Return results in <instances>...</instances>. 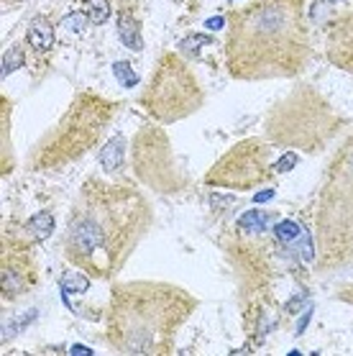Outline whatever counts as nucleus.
I'll return each mask as SVG.
<instances>
[{"label":"nucleus","instance_id":"1","mask_svg":"<svg viewBox=\"0 0 353 356\" xmlns=\"http://www.w3.org/2000/svg\"><path fill=\"white\" fill-rule=\"evenodd\" d=\"M154 220L151 205L133 185L88 179L62 238L65 259L97 280H113Z\"/></svg>","mask_w":353,"mask_h":356},{"label":"nucleus","instance_id":"2","mask_svg":"<svg viewBox=\"0 0 353 356\" xmlns=\"http://www.w3.org/2000/svg\"><path fill=\"white\" fill-rule=\"evenodd\" d=\"M307 0H254L228 13L225 65L236 80L297 77L313 59Z\"/></svg>","mask_w":353,"mask_h":356},{"label":"nucleus","instance_id":"3","mask_svg":"<svg viewBox=\"0 0 353 356\" xmlns=\"http://www.w3.org/2000/svg\"><path fill=\"white\" fill-rule=\"evenodd\" d=\"M197 310V298L159 280L113 284L105 341L118 354L159 356L174 346L179 328Z\"/></svg>","mask_w":353,"mask_h":356},{"label":"nucleus","instance_id":"4","mask_svg":"<svg viewBox=\"0 0 353 356\" xmlns=\"http://www.w3.org/2000/svg\"><path fill=\"white\" fill-rule=\"evenodd\" d=\"M320 269L353 261V136L328 164L315 213Z\"/></svg>","mask_w":353,"mask_h":356},{"label":"nucleus","instance_id":"5","mask_svg":"<svg viewBox=\"0 0 353 356\" xmlns=\"http://www.w3.org/2000/svg\"><path fill=\"white\" fill-rule=\"evenodd\" d=\"M115 103L97 92H80L67 108L62 121L47 131L31 154L33 170H59L77 162L100 141L105 126L115 115Z\"/></svg>","mask_w":353,"mask_h":356},{"label":"nucleus","instance_id":"6","mask_svg":"<svg viewBox=\"0 0 353 356\" xmlns=\"http://www.w3.org/2000/svg\"><path fill=\"white\" fill-rule=\"evenodd\" d=\"M202 103H205V92H202L190 65L176 54L167 51L159 59L151 82L146 85L144 95H141L144 111L159 123H174L197 113Z\"/></svg>","mask_w":353,"mask_h":356},{"label":"nucleus","instance_id":"7","mask_svg":"<svg viewBox=\"0 0 353 356\" xmlns=\"http://www.w3.org/2000/svg\"><path fill=\"white\" fill-rule=\"evenodd\" d=\"M272 152L274 146L264 138H246L228 149L210 167L205 182L210 187H228V190H254L258 185H266L277 175Z\"/></svg>","mask_w":353,"mask_h":356},{"label":"nucleus","instance_id":"8","mask_svg":"<svg viewBox=\"0 0 353 356\" xmlns=\"http://www.w3.org/2000/svg\"><path fill=\"white\" fill-rule=\"evenodd\" d=\"M325 57L333 67L353 72V8L336 13L325 29Z\"/></svg>","mask_w":353,"mask_h":356},{"label":"nucleus","instance_id":"9","mask_svg":"<svg viewBox=\"0 0 353 356\" xmlns=\"http://www.w3.org/2000/svg\"><path fill=\"white\" fill-rule=\"evenodd\" d=\"M36 282V272H33V264L28 257L24 254H8L3 257V298H18L28 292Z\"/></svg>","mask_w":353,"mask_h":356},{"label":"nucleus","instance_id":"10","mask_svg":"<svg viewBox=\"0 0 353 356\" xmlns=\"http://www.w3.org/2000/svg\"><path fill=\"white\" fill-rule=\"evenodd\" d=\"M26 41L36 54H49L54 49V26L49 24V18H33L28 33H26Z\"/></svg>","mask_w":353,"mask_h":356},{"label":"nucleus","instance_id":"11","mask_svg":"<svg viewBox=\"0 0 353 356\" xmlns=\"http://www.w3.org/2000/svg\"><path fill=\"white\" fill-rule=\"evenodd\" d=\"M118 36L129 49L133 51H141L144 49V36H141V24L136 21V16L131 10L123 8L121 16H118Z\"/></svg>","mask_w":353,"mask_h":356},{"label":"nucleus","instance_id":"12","mask_svg":"<svg viewBox=\"0 0 353 356\" xmlns=\"http://www.w3.org/2000/svg\"><path fill=\"white\" fill-rule=\"evenodd\" d=\"M100 164H103V170L108 172V175L121 172V167L126 164V141H123V136H113L110 141L103 146Z\"/></svg>","mask_w":353,"mask_h":356},{"label":"nucleus","instance_id":"13","mask_svg":"<svg viewBox=\"0 0 353 356\" xmlns=\"http://www.w3.org/2000/svg\"><path fill=\"white\" fill-rule=\"evenodd\" d=\"M272 220H274L272 213L249 211V213H243L241 218H238V228H241V234H264Z\"/></svg>","mask_w":353,"mask_h":356},{"label":"nucleus","instance_id":"14","mask_svg":"<svg viewBox=\"0 0 353 356\" xmlns=\"http://www.w3.org/2000/svg\"><path fill=\"white\" fill-rule=\"evenodd\" d=\"M51 231H54V218H51V213H47V211L36 213V216L28 218V223H26V234L31 236L33 241H44V238H49Z\"/></svg>","mask_w":353,"mask_h":356},{"label":"nucleus","instance_id":"15","mask_svg":"<svg viewBox=\"0 0 353 356\" xmlns=\"http://www.w3.org/2000/svg\"><path fill=\"white\" fill-rule=\"evenodd\" d=\"M85 13H88L92 26L108 24V18H110V0H85Z\"/></svg>","mask_w":353,"mask_h":356},{"label":"nucleus","instance_id":"16","mask_svg":"<svg viewBox=\"0 0 353 356\" xmlns=\"http://www.w3.org/2000/svg\"><path fill=\"white\" fill-rule=\"evenodd\" d=\"M59 284H62L65 295L67 292H85L90 290V275H85V272H65Z\"/></svg>","mask_w":353,"mask_h":356},{"label":"nucleus","instance_id":"17","mask_svg":"<svg viewBox=\"0 0 353 356\" xmlns=\"http://www.w3.org/2000/svg\"><path fill=\"white\" fill-rule=\"evenodd\" d=\"M299 234H302L299 226L297 223H292V220H281L279 226L274 228V236H277V241H281V243H292Z\"/></svg>","mask_w":353,"mask_h":356},{"label":"nucleus","instance_id":"18","mask_svg":"<svg viewBox=\"0 0 353 356\" xmlns=\"http://www.w3.org/2000/svg\"><path fill=\"white\" fill-rule=\"evenodd\" d=\"M21 65H26L24 51H21L18 47H13L10 51H6V57H3V77H6V74H10L13 70H18Z\"/></svg>","mask_w":353,"mask_h":356},{"label":"nucleus","instance_id":"19","mask_svg":"<svg viewBox=\"0 0 353 356\" xmlns=\"http://www.w3.org/2000/svg\"><path fill=\"white\" fill-rule=\"evenodd\" d=\"M113 72H115V77H118L126 88H131V85H136L138 82V74L131 70L129 62H115V65H113Z\"/></svg>","mask_w":353,"mask_h":356},{"label":"nucleus","instance_id":"20","mask_svg":"<svg viewBox=\"0 0 353 356\" xmlns=\"http://www.w3.org/2000/svg\"><path fill=\"white\" fill-rule=\"evenodd\" d=\"M295 164H297V154H295V152H287L279 162H274V172H277V175L289 172V170H295Z\"/></svg>","mask_w":353,"mask_h":356},{"label":"nucleus","instance_id":"21","mask_svg":"<svg viewBox=\"0 0 353 356\" xmlns=\"http://www.w3.org/2000/svg\"><path fill=\"white\" fill-rule=\"evenodd\" d=\"M338 300H343V302L353 305V284H345V287H340V290H338Z\"/></svg>","mask_w":353,"mask_h":356},{"label":"nucleus","instance_id":"22","mask_svg":"<svg viewBox=\"0 0 353 356\" xmlns=\"http://www.w3.org/2000/svg\"><path fill=\"white\" fill-rule=\"evenodd\" d=\"M274 197V187H269V190H264V193L256 195V202H264V200H272Z\"/></svg>","mask_w":353,"mask_h":356},{"label":"nucleus","instance_id":"23","mask_svg":"<svg viewBox=\"0 0 353 356\" xmlns=\"http://www.w3.org/2000/svg\"><path fill=\"white\" fill-rule=\"evenodd\" d=\"M223 26V18H213V21H208V29H220Z\"/></svg>","mask_w":353,"mask_h":356},{"label":"nucleus","instance_id":"24","mask_svg":"<svg viewBox=\"0 0 353 356\" xmlns=\"http://www.w3.org/2000/svg\"><path fill=\"white\" fill-rule=\"evenodd\" d=\"M72 354H92V351H90V348H85V346H74Z\"/></svg>","mask_w":353,"mask_h":356},{"label":"nucleus","instance_id":"25","mask_svg":"<svg viewBox=\"0 0 353 356\" xmlns=\"http://www.w3.org/2000/svg\"><path fill=\"white\" fill-rule=\"evenodd\" d=\"M330 3H336V0H330Z\"/></svg>","mask_w":353,"mask_h":356}]
</instances>
